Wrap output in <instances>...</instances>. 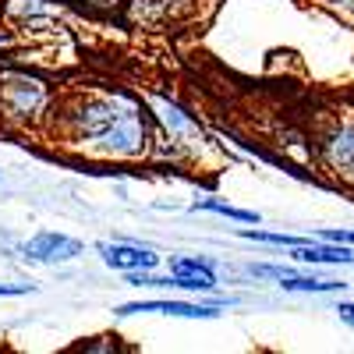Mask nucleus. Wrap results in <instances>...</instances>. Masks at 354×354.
Wrapping results in <instances>:
<instances>
[{"label":"nucleus","instance_id":"obj_3","mask_svg":"<svg viewBox=\"0 0 354 354\" xmlns=\"http://www.w3.org/2000/svg\"><path fill=\"white\" fill-rule=\"evenodd\" d=\"M149 110H153V121H156V131H160V145H163L167 156H174V160L198 156L202 149H209V145H213L209 131H205L185 106H177L174 100H167V96L153 100Z\"/></svg>","mask_w":354,"mask_h":354},{"label":"nucleus","instance_id":"obj_14","mask_svg":"<svg viewBox=\"0 0 354 354\" xmlns=\"http://www.w3.org/2000/svg\"><path fill=\"white\" fill-rule=\"evenodd\" d=\"M315 238H322V241H337V245H351L354 248V230H340V227H322L319 234H315Z\"/></svg>","mask_w":354,"mask_h":354},{"label":"nucleus","instance_id":"obj_15","mask_svg":"<svg viewBox=\"0 0 354 354\" xmlns=\"http://www.w3.org/2000/svg\"><path fill=\"white\" fill-rule=\"evenodd\" d=\"M36 294V283H0V298H25Z\"/></svg>","mask_w":354,"mask_h":354},{"label":"nucleus","instance_id":"obj_11","mask_svg":"<svg viewBox=\"0 0 354 354\" xmlns=\"http://www.w3.org/2000/svg\"><path fill=\"white\" fill-rule=\"evenodd\" d=\"M170 273H198V277H220L223 262L213 255H174L170 259Z\"/></svg>","mask_w":354,"mask_h":354},{"label":"nucleus","instance_id":"obj_8","mask_svg":"<svg viewBox=\"0 0 354 354\" xmlns=\"http://www.w3.org/2000/svg\"><path fill=\"white\" fill-rule=\"evenodd\" d=\"M290 259L301 262V266H354V252L351 245H337V241H305V245H294Z\"/></svg>","mask_w":354,"mask_h":354},{"label":"nucleus","instance_id":"obj_17","mask_svg":"<svg viewBox=\"0 0 354 354\" xmlns=\"http://www.w3.org/2000/svg\"><path fill=\"white\" fill-rule=\"evenodd\" d=\"M11 46V32H8V28H0V53H4Z\"/></svg>","mask_w":354,"mask_h":354},{"label":"nucleus","instance_id":"obj_13","mask_svg":"<svg viewBox=\"0 0 354 354\" xmlns=\"http://www.w3.org/2000/svg\"><path fill=\"white\" fill-rule=\"evenodd\" d=\"M290 273H294L290 266H280V262H248L245 266V277L248 280H283Z\"/></svg>","mask_w":354,"mask_h":354},{"label":"nucleus","instance_id":"obj_5","mask_svg":"<svg viewBox=\"0 0 354 354\" xmlns=\"http://www.w3.org/2000/svg\"><path fill=\"white\" fill-rule=\"evenodd\" d=\"M117 319H131V315H170V319H220L223 305L216 301H170V298H156V301H124L113 308Z\"/></svg>","mask_w":354,"mask_h":354},{"label":"nucleus","instance_id":"obj_9","mask_svg":"<svg viewBox=\"0 0 354 354\" xmlns=\"http://www.w3.org/2000/svg\"><path fill=\"white\" fill-rule=\"evenodd\" d=\"M277 287L287 290V294H337L347 283L344 280H322V277H298V273H290V277L277 280Z\"/></svg>","mask_w":354,"mask_h":354},{"label":"nucleus","instance_id":"obj_1","mask_svg":"<svg viewBox=\"0 0 354 354\" xmlns=\"http://www.w3.org/2000/svg\"><path fill=\"white\" fill-rule=\"evenodd\" d=\"M61 124L71 145L110 156V160H138L149 153L156 121L149 103L135 100L124 88L113 93H82L61 110Z\"/></svg>","mask_w":354,"mask_h":354},{"label":"nucleus","instance_id":"obj_2","mask_svg":"<svg viewBox=\"0 0 354 354\" xmlns=\"http://www.w3.org/2000/svg\"><path fill=\"white\" fill-rule=\"evenodd\" d=\"M53 106V88L43 75L32 71H4L0 78V110L15 124H36Z\"/></svg>","mask_w":354,"mask_h":354},{"label":"nucleus","instance_id":"obj_18","mask_svg":"<svg viewBox=\"0 0 354 354\" xmlns=\"http://www.w3.org/2000/svg\"><path fill=\"white\" fill-rule=\"evenodd\" d=\"M0 181H4V177H0Z\"/></svg>","mask_w":354,"mask_h":354},{"label":"nucleus","instance_id":"obj_6","mask_svg":"<svg viewBox=\"0 0 354 354\" xmlns=\"http://www.w3.org/2000/svg\"><path fill=\"white\" fill-rule=\"evenodd\" d=\"M103 266L117 273H138V270H156L160 266V255L149 248V245H135V241H100L96 245Z\"/></svg>","mask_w":354,"mask_h":354},{"label":"nucleus","instance_id":"obj_12","mask_svg":"<svg viewBox=\"0 0 354 354\" xmlns=\"http://www.w3.org/2000/svg\"><path fill=\"white\" fill-rule=\"evenodd\" d=\"M238 238L245 241H259V245H277V248H294V245H305L312 238H294V234H280V230H259V223L252 227H241Z\"/></svg>","mask_w":354,"mask_h":354},{"label":"nucleus","instance_id":"obj_10","mask_svg":"<svg viewBox=\"0 0 354 354\" xmlns=\"http://www.w3.org/2000/svg\"><path fill=\"white\" fill-rule=\"evenodd\" d=\"M192 209L195 213H216V216H227L234 223H262V216L255 209H238V205H230L223 198H195Z\"/></svg>","mask_w":354,"mask_h":354},{"label":"nucleus","instance_id":"obj_4","mask_svg":"<svg viewBox=\"0 0 354 354\" xmlns=\"http://www.w3.org/2000/svg\"><path fill=\"white\" fill-rule=\"evenodd\" d=\"M18 252L25 262H36V266H64V262L82 259L85 245L78 238H71V234H61V230H39L28 241H21Z\"/></svg>","mask_w":354,"mask_h":354},{"label":"nucleus","instance_id":"obj_16","mask_svg":"<svg viewBox=\"0 0 354 354\" xmlns=\"http://www.w3.org/2000/svg\"><path fill=\"white\" fill-rule=\"evenodd\" d=\"M333 312L340 315V322H347V326L354 330V301H337V305H333Z\"/></svg>","mask_w":354,"mask_h":354},{"label":"nucleus","instance_id":"obj_7","mask_svg":"<svg viewBox=\"0 0 354 354\" xmlns=\"http://www.w3.org/2000/svg\"><path fill=\"white\" fill-rule=\"evenodd\" d=\"M319 156H322V163H326L330 174L344 177V181H354V121L337 124L326 138H322Z\"/></svg>","mask_w":354,"mask_h":354}]
</instances>
